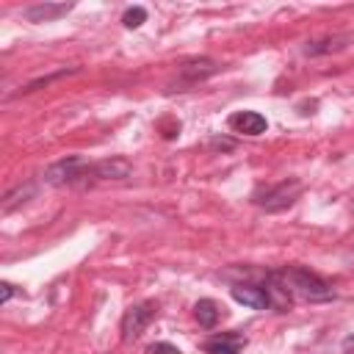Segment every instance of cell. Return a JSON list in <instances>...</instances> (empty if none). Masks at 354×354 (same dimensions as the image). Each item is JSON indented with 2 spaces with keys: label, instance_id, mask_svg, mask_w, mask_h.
I'll return each instance as SVG.
<instances>
[{
  "label": "cell",
  "instance_id": "obj_1",
  "mask_svg": "<svg viewBox=\"0 0 354 354\" xmlns=\"http://www.w3.org/2000/svg\"><path fill=\"white\" fill-rule=\"evenodd\" d=\"M268 282H274L279 290L293 293L304 301H329V299H335L332 285L326 279H321L318 274H313L310 268H301V266H285L279 271H271Z\"/></svg>",
  "mask_w": 354,
  "mask_h": 354
},
{
  "label": "cell",
  "instance_id": "obj_2",
  "mask_svg": "<svg viewBox=\"0 0 354 354\" xmlns=\"http://www.w3.org/2000/svg\"><path fill=\"white\" fill-rule=\"evenodd\" d=\"M41 180L47 185H53V188H61V185H77V188H83V185L97 183L94 180V163H86L80 155H66V158L50 163L44 169Z\"/></svg>",
  "mask_w": 354,
  "mask_h": 354
},
{
  "label": "cell",
  "instance_id": "obj_3",
  "mask_svg": "<svg viewBox=\"0 0 354 354\" xmlns=\"http://www.w3.org/2000/svg\"><path fill=\"white\" fill-rule=\"evenodd\" d=\"M301 191H304L301 180H299V177H288V180H282V183H277V185L257 188V191L252 194V202H254L257 207H263L266 213H279V210H288V207L299 199Z\"/></svg>",
  "mask_w": 354,
  "mask_h": 354
},
{
  "label": "cell",
  "instance_id": "obj_4",
  "mask_svg": "<svg viewBox=\"0 0 354 354\" xmlns=\"http://www.w3.org/2000/svg\"><path fill=\"white\" fill-rule=\"evenodd\" d=\"M155 315H158L155 301H141V304L127 307L124 315H122V340L124 343H133L136 337H141V332L149 326V321Z\"/></svg>",
  "mask_w": 354,
  "mask_h": 354
},
{
  "label": "cell",
  "instance_id": "obj_5",
  "mask_svg": "<svg viewBox=\"0 0 354 354\" xmlns=\"http://www.w3.org/2000/svg\"><path fill=\"white\" fill-rule=\"evenodd\" d=\"M230 293H232V299L238 304H246L252 310H268L274 304L271 296H268V290L260 288V285H252V282H238V285L230 288Z\"/></svg>",
  "mask_w": 354,
  "mask_h": 354
},
{
  "label": "cell",
  "instance_id": "obj_6",
  "mask_svg": "<svg viewBox=\"0 0 354 354\" xmlns=\"http://www.w3.org/2000/svg\"><path fill=\"white\" fill-rule=\"evenodd\" d=\"M221 66H218V61H213V58H188V61H183L180 64V77L188 83V86H194V83H202V80H207L210 75H216Z\"/></svg>",
  "mask_w": 354,
  "mask_h": 354
},
{
  "label": "cell",
  "instance_id": "obj_7",
  "mask_svg": "<svg viewBox=\"0 0 354 354\" xmlns=\"http://www.w3.org/2000/svg\"><path fill=\"white\" fill-rule=\"evenodd\" d=\"M227 124H230L235 133H243V136H260V133H266V127H268L266 116L257 113V111H235V113L227 119Z\"/></svg>",
  "mask_w": 354,
  "mask_h": 354
},
{
  "label": "cell",
  "instance_id": "obj_8",
  "mask_svg": "<svg viewBox=\"0 0 354 354\" xmlns=\"http://www.w3.org/2000/svg\"><path fill=\"white\" fill-rule=\"evenodd\" d=\"M72 11V3H39V6H30L22 11V17L28 22H53L64 14Z\"/></svg>",
  "mask_w": 354,
  "mask_h": 354
},
{
  "label": "cell",
  "instance_id": "obj_9",
  "mask_svg": "<svg viewBox=\"0 0 354 354\" xmlns=\"http://www.w3.org/2000/svg\"><path fill=\"white\" fill-rule=\"evenodd\" d=\"M133 166L124 158H105L94 163V180H124L130 177Z\"/></svg>",
  "mask_w": 354,
  "mask_h": 354
},
{
  "label": "cell",
  "instance_id": "obj_10",
  "mask_svg": "<svg viewBox=\"0 0 354 354\" xmlns=\"http://www.w3.org/2000/svg\"><path fill=\"white\" fill-rule=\"evenodd\" d=\"M246 346V335L241 332H227V335H216L205 343L207 354H241V348Z\"/></svg>",
  "mask_w": 354,
  "mask_h": 354
},
{
  "label": "cell",
  "instance_id": "obj_11",
  "mask_svg": "<svg viewBox=\"0 0 354 354\" xmlns=\"http://www.w3.org/2000/svg\"><path fill=\"white\" fill-rule=\"evenodd\" d=\"M348 44H351V36H348V33L321 36V39L304 44V55H329V53H337V50H343V47H348Z\"/></svg>",
  "mask_w": 354,
  "mask_h": 354
},
{
  "label": "cell",
  "instance_id": "obj_12",
  "mask_svg": "<svg viewBox=\"0 0 354 354\" xmlns=\"http://www.w3.org/2000/svg\"><path fill=\"white\" fill-rule=\"evenodd\" d=\"M33 196H36V183H22V185L11 188V191L3 196V202H0V210H3V213H11V210H17L19 205L30 202Z\"/></svg>",
  "mask_w": 354,
  "mask_h": 354
},
{
  "label": "cell",
  "instance_id": "obj_13",
  "mask_svg": "<svg viewBox=\"0 0 354 354\" xmlns=\"http://www.w3.org/2000/svg\"><path fill=\"white\" fill-rule=\"evenodd\" d=\"M194 318H196V324L202 329H213L218 324V318H221V307L213 299H199L194 304Z\"/></svg>",
  "mask_w": 354,
  "mask_h": 354
},
{
  "label": "cell",
  "instance_id": "obj_14",
  "mask_svg": "<svg viewBox=\"0 0 354 354\" xmlns=\"http://www.w3.org/2000/svg\"><path fill=\"white\" fill-rule=\"evenodd\" d=\"M77 69L72 66V69H61V72H55V75H47V77H39V80H33V83H28L25 88H19V94H30V91H36V88H41V86H50L53 80H58V77H66V75H75Z\"/></svg>",
  "mask_w": 354,
  "mask_h": 354
},
{
  "label": "cell",
  "instance_id": "obj_15",
  "mask_svg": "<svg viewBox=\"0 0 354 354\" xmlns=\"http://www.w3.org/2000/svg\"><path fill=\"white\" fill-rule=\"evenodd\" d=\"M122 22H124V28H141V25L147 22V8H144V6L127 8L124 17H122Z\"/></svg>",
  "mask_w": 354,
  "mask_h": 354
},
{
  "label": "cell",
  "instance_id": "obj_16",
  "mask_svg": "<svg viewBox=\"0 0 354 354\" xmlns=\"http://www.w3.org/2000/svg\"><path fill=\"white\" fill-rule=\"evenodd\" d=\"M147 354H183V351H180L177 346H171V343H163V340H160V343H152V346L147 348Z\"/></svg>",
  "mask_w": 354,
  "mask_h": 354
},
{
  "label": "cell",
  "instance_id": "obj_17",
  "mask_svg": "<svg viewBox=\"0 0 354 354\" xmlns=\"http://www.w3.org/2000/svg\"><path fill=\"white\" fill-rule=\"evenodd\" d=\"M14 293H17V290H14V285H11V282H0V304H8Z\"/></svg>",
  "mask_w": 354,
  "mask_h": 354
},
{
  "label": "cell",
  "instance_id": "obj_18",
  "mask_svg": "<svg viewBox=\"0 0 354 354\" xmlns=\"http://www.w3.org/2000/svg\"><path fill=\"white\" fill-rule=\"evenodd\" d=\"M210 147H213V149H232L235 144H232V141H227V138H213V141H210Z\"/></svg>",
  "mask_w": 354,
  "mask_h": 354
},
{
  "label": "cell",
  "instance_id": "obj_19",
  "mask_svg": "<svg viewBox=\"0 0 354 354\" xmlns=\"http://www.w3.org/2000/svg\"><path fill=\"white\" fill-rule=\"evenodd\" d=\"M343 348H346V351H351V348H354V335L343 337Z\"/></svg>",
  "mask_w": 354,
  "mask_h": 354
}]
</instances>
